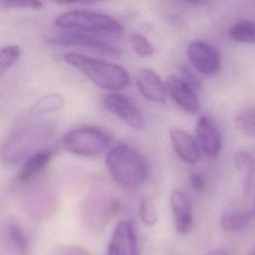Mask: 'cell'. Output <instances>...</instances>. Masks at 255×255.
Listing matches in <instances>:
<instances>
[{
	"label": "cell",
	"instance_id": "5b68a950",
	"mask_svg": "<svg viewBox=\"0 0 255 255\" xmlns=\"http://www.w3.org/2000/svg\"><path fill=\"white\" fill-rule=\"evenodd\" d=\"M117 208L118 201L113 192L106 185H96L87 193L83 201V221L91 230L99 231L105 227Z\"/></svg>",
	"mask_w": 255,
	"mask_h": 255
},
{
	"label": "cell",
	"instance_id": "52a82bcc",
	"mask_svg": "<svg viewBox=\"0 0 255 255\" xmlns=\"http://www.w3.org/2000/svg\"><path fill=\"white\" fill-rule=\"evenodd\" d=\"M57 206V194L52 184L41 182L30 189L25 198L27 213L36 220L50 217Z\"/></svg>",
	"mask_w": 255,
	"mask_h": 255
},
{
	"label": "cell",
	"instance_id": "e0dca14e",
	"mask_svg": "<svg viewBox=\"0 0 255 255\" xmlns=\"http://www.w3.org/2000/svg\"><path fill=\"white\" fill-rule=\"evenodd\" d=\"M169 138L173 150L177 156L188 164H194L200 157V148L197 141L180 128H172L169 131Z\"/></svg>",
	"mask_w": 255,
	"mask_h": 255
},
{
	"label": "cell",
	"instance_id": "ac0fdd59",
	"mask_svg": "<svg viewBox=\"0 0 255 255\" xmlns=\"http://www.w3.org/2000/svg\"><path fill=\"white\" fill-rule=\"evenodd\" d=\"M53 156L50 149H40L34 152L23 164L17 174V181L20 183H31L35 181L49 165Z\"/></svg>",
	"mask_w": 255,
	"mask_h": 255
},
{
	"label": "cell",
	"instance_id": "7402d4cb",
	"mask_svg": "<svg viewBox=\"0 0 255 255\" xmlns=\"http://www.w3.org/2000/svg\"><path fill=\"white\" fill-rule=\"evenodd\" d=\"M236 128L245 136L255 138V106L239 112L234 120Z\"/></svg>",
	"mask_w": 255,
	"mask_h": 255
},
{
	"label": "cell",
	"instance_id": "4dcf8cb0",
	"mask_svg": "<svg viewBox=\"0 0 255 255\" xmlns=\"http://www.w3.org/2000/svg\"><path fill=\"white\" fill-rule=\"evenodd\" d=\"M253 217H255V196H254V200H253V205H252V209L250 210Z\"/></svg>",
	"mask_w": 255,
	"mask_h": 255
},
{
	"label": "cell",
	"instance_id": "d6986e66",
	"mask_svg": "<svg viewBox=\"0 0 255 255\" xmlns=\"http://www.w3.org/2000/svg\"><path fill=\"white\" fill-rule=\"evenodd\" d=\"M234 162L237 169L240 171L242 175V184H243V192L247 195L250 191L252 176L254 171V159L253 156L246 150H241L236 152L234 156Z\"/></svg>",
	"mask_w": 255,
	"mask_h": 255
},
{
	"label": "cell",
	"instance_id": "83f0119b",
	"mask_svg": "<svg viewBox=\"0 0 255 255\" xmlns=\"http://www.w3.org/2000/svg\"><path fill=\"white\" fill-rule=\"evenodd\" d=\"M50 255H92L87 250L76 246H61L54 249Z\"/></svg>",
	"mask_w": 255,
	"mask_h": 255
},
{
	"label": "cell",
	"instance_id": "30bf717a",
	"mask_svg": "<svg viewBox=\"0 0 255 255\" xmlns=\"http://www.w3.org/2000/svg\"><path fill=\"white\" fill-rule=\"evenodd\" d=\"M187 55L195 70L203 75L213 76L220 71V53L216 47L207 42L194 41L190 43Z\"/></svg>",
	"mask_w": 255,
	"mask_h": 255
},
{
	"label": "cell",
	"instance_id": "484cf974",
	"mask_svg": "<svg viewBox=\"0 0 255 255\" xmlns=\"http://www.w3.org/2000/svg\"><path fill=\"white\" fill-rule=\"evenodd\" d=\"M139 217H140V220L147 226H152L157 221L156 208L153 202L147 197H142L140 199Z\"/></svg>",
	"mask_w": 255,
	"mask_h": 255
},
{
	"label": "cell",
	"instance_id": "ffe728a7",
	"mask_svg": "<svg viewBox=\"0 0 255 255\" xmlns=\"http://www.w3.org/2000/svg\"><path fill=\"white\" fill-rule=\"evenodd\" d=\"M228 36L239 43L255 44V21L243 20L234 23L228 30Z\"/></svg>",
	"mask_w": 255,
	"mask_h": 255
},
{
	"label": "cell",
	"instance_id": "8992f818",
	"mask_svg": "<svg viewBox=\"0 0 255 255\" xmlns=\"http://www.w3.org/2000/svg\"><path fill=\"white\" fill-rule=\"evenodd\" d=\"M111 143V137L95 127H81L68 131L64 138L65 148L76 155L95 157L102 154Z\"/></svg>",
	"mask_w": 255,
	"mask_h": 255
},
{
	"label": "cell",
	"instance_id": "7c38bea8",
	"mask_svg": "<svg viewBox=\"0 0 255 255\" xmlns=\"http://www.w3.org/2000/svg\"><path fill=\"white\" fill-rule=\"evenodd\" d=\"M164 85L166 94L182 110L190 114L199 111L200 104L194 90L181 78L171 76L167 78Z\"/></svg>",
	"mask_w": 255,
	"mask_h": 255
},
{
	"label": "cell",
	"instance_id": "4316f807",
	"mask_svg": "<svg viewBox=\"0 0 255 255\" xmlns=\"http://www.w3.org/2000/svg\"><path fill=\"white\" fill-rule=\"evenodd\" d=\"M0 6L4 8H30V9H40L43 6V2L32 1V0H3L0 1Z\"/></svg>",
	"mask_w": 255,
	"mask_h": 255
},
{
	"label": "cell",
	"instance_id": "f546056e",
	"mask_svg": "<svg viewBox=\"0 0 255 255\" xmlns=\"http://www.w3.org/2000/svg\"><path fill=\"white\" fill-rule=\"evenodd\" d=\"M190 183L194 190L203 191L205 188V179L199 172H193L190 175Z\"/></svg>",
	"mask_w": 255,
	"mask_h": 255
},
{
	"label": "cell",
	"instance_id": "5bb4252c",
	"mask_svg": "<svg viewBox=\"0 0 255 255\" xmlns=\"http://www.w3.org/2000/svg\"><path fill=\"white\" fill-rule=\"evenodd\" d=\"M197 143L203 152L210 157L216 156L222 145L221 133L212 119L206 116L199 118L196 125Z\"/></svg>",
	"mask_w": 255,
	"mask_h": 255
},
{
	"label": "cell",
	"instance_id": "603a6c76",
	"mask_svg": "<svg viewBox=\"0 0 255 255\" xmlns=\"http://www.w3.org/2000/svg\"><path fill=\"white\" fill-rule=\"evenodd\" d=\"M21 53V48L18 45H7L0 50V76L17 62Z\"/></svg>",
	"mask_w": 255,
	"mask_h": 255
},
{
	"label": "cell",
	"instance_id": "277c9868",
	"mask_svg": "<svg viewBox=\"0 0 255 255\" xmlns=\"http://www.w3.org/2000/svg\"><path fill=\"white\" fill-rule=\"evenodd\" d=\"M57 27L69 31L90 35L116 34L124 30L117 19L88 10H71L61 14L55 21Z\"/></svg>",
	"mask_w": 255,
	"mask_h": 255
},
{
	"label": "cell",
	"instance_id": "44dd1931",
	"mask_svg": "<svg viewBox=\"0 0 255 255\" xmlns=\"http://www.w3.org/2000/svg\"><path fill=\"white\" fill-rule=\"evenodd\" d=\"M253 215L251 211H229L221 218L222 229L226 232H236L245 228L251 221Z\"/></svg>",
	"mask_w": 255,
	"mask_h": 255
},
{
	"label": "cell",
	"instance_id": "9a60e30c",
	"mask_svg": "<svg viewBox=\"0 0 255 255\" xmlns=\"http://www.w3.org/2000/svg\"><path fill=\"white\" fill-rule=\"evenodd\" d=\"M169 200L176 231L180 234L188 233L193 225L192 204L189 196L183 191L173 189Z\"/></svg>",
	"mask_w": 255,
	"mask_h": 255
},
{
	"label": "cell",
	"instance_id": "1f68e13d",
	"mask_svg": "<svg viewBox=\"0 0 255 255\" xmlns=\"http://www.w3.org/2000/svg\"><path fill=\"white\" fill-rule=\"evenodd\" d=\"M252 255H255V252H254V253H253V254H252Z\"/></svg>",
	"mask_w": 255,
	"mask_h": 255
},
{
	"label": "cell",
	"instance_id": "9c48e42d",
	"mask_svg": "<svg viewBox=\"0 0 255 255\" xmlns=\"http://www.w3.org/2000/svg\"><path fill=\"white\" fill-rule=\"evenodd\" d=\"M103 104L107 111L130 128L134 129H143L145 128V121L141 112L127 96L121 93H112L104 98Z\"/></svg>",
	"mask_w": 255,
	"mask_h": 255
},
{
	"label": "cell",
	"instance_id": "ba28073f",
	"mask_svg": "<svg viewBox=\"0 0 255 255\" xmlns=\"http://www.w3.org/2000/svg\"><path fill=\"white\" fill-rule=\"evenodd\" d=\"M50 42L54 45L64 47H78L110 57H117L121 54L117 47L97 37V35L68 31L52 37Z\"/></svg>",
	"mask_w": 255,
	"mask_h": 255
},
{
	"label": "cell",
	"instance_id": "7a4b0ae2",
	"mask_svg": "<svg viewBox=\"0 0 255 255\" xmlns=\"http://www.w3.org/2000/svg\"><path fill=\"white\" fill-rule=\"evenodd\" d=\"M64 59L102 89L117 91L129 84L128 73L117 64L73 52L65 54Z\"/></svg>",
	"mask_w": 255,
	"mask_h": 255
},
{
	"label": "cell",
	"instance_id": "f1b7e54d",
	"mask_svg": "<svg viewBox=\"0 0 255 255\" xmlns=\"http://www.w3.org/2000/svg\"><path fill=\"white\" fill-rule=\"evenodd\" d=\"M181 74H182V80L189 85L193 90L198 89L200 87L199 81L197 80V78L192 74V72L190 70H188L187 68H182L181 70Z\"/></svg>",
	"mask_w": 255,
	"mask_h": 255
},
{
	"label": "cell",
	"instance_id": "cb8c5ba5",
	"mask_svg": "<svg viewBox=\"0 0 255 255\" xmlns=\"http://www.w3.org/2000/svg\"><path fill=\"white\" fill-rule=\"evenodd\" d=\"M65 100L60 95H49L42 98L33 107V112L37 114L52 113L60 110L64 106Z\"/></svg>",
	"mask_w": 255,
	"mask_h": 255
},
{
	"label": "cell",
	"instance_id": "3957f363",
	"mask_svg": "<svg viewBox=\"0 0 255 255\" xmlns=\"http://www.w3.org/2000/svg\"><path fill=\"white\" fill-rule=\"evenodd\" d=\"M54 126L50 123H33L13 131L0 147V157L7 163L21 160L27 154L47 142L54 133Z\"/></svg>",
	"mask_w": 255,
	"mask_h": 255
},
{
	"label": "cell",
	"instance_id": "4fadbf2b",
	"mask_svg": "<svg viewBox=\"0 0 255 255\" xmlns=\"http://www.w3.org/2000/svg\"><path fill=\"white\" fill-rule=\"evenodd\" d=\"M108 255H138L137 239L128 221H120L111 238Z\"/></svg>",
	"mask_w": 255,
	"mask_h": 255
},
{
	"label": "cell",
	"instance_id": "2e32d148",
	"mask_svg": "<svg viewBox=\"0 0 255 255\" xmlns=\"http://www.w3.org/2000/svg\"><path fill=\"white\" fill-rule=\"evenodd\" d=\"M135 82L138 91L146 100L158 104L165 102V85L154 71L150 69L139 70Z\"/></svg>",
	"mask_w": 255,
	"mask_h": 255
},
{
	"label": "cell",
	"instance_id": "8fae6325",
	"mask_svg": "<svg viewBox=\"0 0 255 255\" xmlns=\"http://www.w3.org/2000/svg\"><path fill=\"white\" fill-rule=\"evenodd\" d=\"M0 244L5 255H31L29 238L23 227L13 219L2 225Z\"/></svg>",
	"mask_w": 255,
	"mask_h": 255
},
{
	"label": "cell",
	"instance_id": "6da1fadb",
	"mask_svg": "<svg viewBox=\"0 0 255 255\" xmlns=\"http://www.w3.org/2000/svg\"><path fill=\"white\" fill-rule=\"evenodd\" d=\"M106 165L114 180L126 188L140 186L148 175L145 159L128 144L113 147L107 154Z\"/></svg>",
	"mask_w": 255,
	"mask_h": 255
},
{
	"label": "cell",
	"instance_id": "d4e9b609",
	"mask_svg": "<svg viewBox=\"0 0 255 255\" xmlns=\"http://www.w3.org/2000/svg\"><path fill=\"white\" fill-rule=\"evenodd\" d=\"M130 42L137 56L141 58H146V57H151L154 54L153 45L143 35L138 33L132 34V36L130 37Z\"/></svg>",
	"mask_w": 255,
	"mask_h": 255
}]
</instances>
